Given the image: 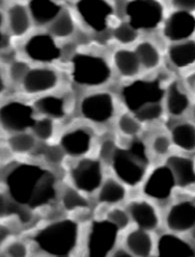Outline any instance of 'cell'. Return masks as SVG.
Returning a JSON list of instances; mask_svg holds the SVG:
<instances>
[{
    "label": "cell",
    "mask_w": 195,
    "mask_h": 257,
    "mask_svg": "<svg viewBox=\"0 0 195 257\" xmlns=\"http://www.w3.org/2000/svg\"><path fill=\"white\" fill-rule=\"evenodd\" d=\"M35 109L43 116L57 119L66 115V102L62 97L47 95L35 101Z\"/></svg>",
    "instance_id": "obj_28"
},
{
    "label": "cell",
    "mask_w": 195,
    "mask_h": 257,
    "mask_svg": "<svg viewBox=\"0 0 195 257\" xmlns=\"http://www.w3.org/2000/svg\"><path fill=\"white\" fill-rule=\"evenodd\" d=\"M31 68L24 61H14L8 69V75L11 81L21 83Z\"/></svg>",
    "instance_id": "obj_40"
},
{
    "label": "cell",
    "mask_w": 195,
    "mask_h": 257,
    "mask_svg": "<svg viewBox=\"0 0 195 257\" xmlns=\"http://www.w3.org/2000/svg\"><path fill=\"white\" fill-rule=\"evenodd\" d=\"M80 110L83 117L88 121L106 123L114 115V99L107 92H96L83 98Z\"/></svg>",
    "instance_id": "obj_13"
},
{
    "label": "cell",
    "mask_w": 195,
    "mask_h": 257,
    "mask_svg": "<svg viewBox=\"0 0 195 257\" xmlns=\"http://www.w3.org/2000/svg\"><path fill=\"white\" fill-rule=\"evenodd\" d=\"M169 59L178 68H185L195 63V41L184 40L170 46Z\"/></svg>",
    "instance_id": "obj_26"
},
{
    "label": "cell",
    "mask_w": 195,
    "mask_h": 257,
    "mask_svg": "<svg viewBox=\"0 0 195 257\" xmlns=\"http://www.w3.org/2000/svg\"><path fill=\"white\" fill-rule=\"evenodd\" d=\"M35 107L26 103L12 101L4 104L1 108L2 126L13 133L27 131L33 128L35 118Z\"/></svg>",
    "instance_id": "obj_9"
},
{
    "label": "cell",
    "mask_w": 195,
    "mask_h": 257,
    "mask_svg": "<svg viewBox=\"0 0 195 257\" xmlns=\"http://www.w3.org/2000/svg\"><path fill=\"white\" fill-rule=\"evenodd\" d=\"M191 237H192V239L195 241V226L191 229Z\"/></svg>",
    "instance_id": "obj_47"
},
{
    "label": "cell",
    "mask_w": 195,
    "mask_h": 257,
    "mask_svg": "<svg viewBox=\"0 0 195 257\" xmlns=\"http://www.w3.org/2000/svg\"><path fill=\"white\" fill-rule=\"evenodd\" d=\"M172 5L178 10L193 11L195 10V0H171Z\"/></svg>",
    "instance_id": "obj_44"
},
{
    "label": "cell",
    "mask_w": 195,
    "mask_h": 257,
    "mask_svg": "<svg viewBox=\"0 0 195 257\" xmlns=\"http://www.w3.org/2000/svg\"><path fill=\"white\" fill-rule=\"evenodd\" d=\"M162 113H163V105L161 103H152L142 107L136 113H134V115L141 122H149V121H154L159 119Z\"/></svg>",
    "instance_id": "obj_37"
},
{
    "label": "cell",
    "mask_w": 195,
    "mask_h": 257,
    "mask_svg": "<svg viewBox=\"0 0 195 257\" xmlns=\"http://www.w3.org/2000/svg\"><path fill=\"white\" fill-rule=\"evenodd\" d=\"M114 38L121 44H130L138 37L137 29L134 28L128 21L120 23L113 31Z\"/></svg>",
    "instance_id": "obj_36"
},
{
    "label": "cell",
    "mask_w": 195,
    "mask_h": 257,
    "mask_svg": "<svg viewBox=\"0 0 195 257\" xmlns=\"http://www.w3.org/2000/svg\"><path fill=\"white\" fill-rule=\"evenodd\" d=\"M116 148H117V143L113 139L107 138V139L103 140L100 145V148H99L100 161L102 163L110 165L113 160V157L115 155Z\"/></svg>",
    "instance_id": "obj_41"
},
{
    "label": "cell",
    "mask_w": 195,
    "mask_h": 257,
    "mask_svg": "<svg viewBox=\"0 0 195 257\" xmlns=\"http://www.w3.org/2000/svg\"><path fill=\"white\" fill-rule=\"evenodd\" d=\"M126 195L125 184L114 177L105 179L98 189V200L105 204H118L126 198Z\"/></svg>",
    "instance_id": "obj_23"
},
{
    "label": "cell",
    "mask_w": 195,
    "mask_h": 257,
    "mask_svg": "<svg viewBox=\"0 0 195 257\" xmlns=\"http://www.w3.org/2000/svg\"><path fill=\"white\" fill-rule=\"evenodd\" d=\"M7 19L11 33L17 37L25 35L31 25L29 10L20 4H15L9 8Z\"/></svg>",
    "instance_id": "obj_27"
},
{
    "label": "cell",
    "mask_w": 195,
    "mask_h": 257,
    "mask_svg": "<svg viewBox=\"0 0 195 257\" xmlns=\"http://www.w3.org/2000/svg\"><path fill=\"white\" fill-rule=\"evenodd\" d=\"M172 143L186 152L195 151V124L181 122L171 129Z\"/></svg>",
    "instance_id": "obj_29"
},
{
    "label": "cell",
    "mask_w": 195,
    "mask_h": 257,
    "mask_svg": "<svg viewBox=\"0 0 195 257\" xmlns=\"http://www.w3.org/2000/svg\"><path fill=\"white\" fill-rule=\"evenodd\" d=\"M166 225L173 233L191 231L195 226V203L183 200L173 204L166 214Z\"/></svg>",
    "instance_id": "obj_15"
},
{
    "label": "cell",
    "mask_w": 195,
    "mask_h": 257,
    "mask_svg": "<svg viewBox=\"0 0 195 257\" xmlns=\"http://www.w3.org/2000/svg\"><path fill=\"white\" fill-rule=\"evenodd\" d=\"M124 247L134 256H149L154 248V242L149 231L142 228L130 230L124 239Z\"/></svg>",
    "instance_id": "obj_19"
},
{
    "label": "cell",
    "mask_w": 195,
    "mask_h": 257,
    "mask_svg": "<svg viewBox=\"0 0 195 257\" xmlns=\"http://www.w3.org/2000/svg\"><path fill=\"white\" fill-rule=\"evenodd\" d=\"M37 138L33 133L28 131L15 132L7 140L10 150L18 154H26L34 150L36 147Z\"/></svg>",
    "instance_id": "obj_30"
},
{
    "label": "cell",
    "mask_w": 195,
    "mask_h": 257,
    "mask_svg": "<svg viewBox=\"0 0 195 257\" xmlns=\"http://www.w3.org/2000/svg\"><path fill=\"white\" fill-rule=\"evenodd\" d=\"M9 234H10V229L6 226H4V225H2L1 226V242L3 243V241L5 240V239H7L8 238V236H9Z\"/></svg>",
    "instance_id": "obj_46"
},
{
    "label": "cell",
    "mask_w": 195,
    "mask_h": 257,
    "mask_svg": "<svg viewBox=\"0 0 195 257\" xmlns=\"http://www.w3.org/2000/svg\"><path fill=\"white\" fill-rule=\"evenodd\" d=\"M172 140L171 137L164 134L160 133L155 135L150 143L151 151L157 155V156H165L169 153L172 145Z\"/></svg>",
    "instance_id": "obj_38"
},
{
    "label": "cell",
    "mask_w": 195,
    "mask_h": 257,
    "mask_svg": "<svg viewBox=\"0 0 195 257\" xmlns=\"http://www.w3.org/2000/svg\"><path fill=\"white\" fill-rule=\"evenodd\" d=\"M119 228L107 218L98 220L90 226L87 235V249L91 256H107L114 250Z\"/></svg>",
    "instance_id": "obj_7"
},
{
    "label": "cell",
    "mask_w": 195,
    "mask_h": 257,
    "mask_svg": "<svg viewBox=\"0 0 195 257\" xmlns=\"http://www.w3.org/2000/svg\"><path fill=\"white\" fill-rule=\"evenodd\" d=\"M135 52L139 58L141 66L146 69H154L160 63V53L157 47L149 41L140 42L137 45Z\"/></svg>",
    "instance_id": "obj_32"
},
{
    "label": "cell",
    "mask_w": 195,
    "mask_h": 257,
    "mask_svg": "<svg viewBox=\"0 0 195 257\" xmlns=\"http://www.w3.org/2000/svg\"><path fill=\"white\" fill-rule=\"evenodd\" d=\"M167 164L171 168L178 186L189 187L194 185L195 163L191 158L182 155H172L168 158Z\"/></svg>",
    "instance_id": "obj_21"
},
{
    "label": "cell",
    "mask_w": 195,
    "mask_h": 257,
    "mask_svg": "<svg viewBox=\"0 0 195 257\" xmlns=\"http://www.w3.org/2000/svg\"><path fill=\"white\" fill-rule=\"evenodd\" d=\"M148 165L149 157L143 141L133 139L122 145L117 144L111 166L116 178L125 185H138L144 178Z\"/></svg>",
    "instance_id": "obj_2"
},
{
    "label": "cell",
    "mask_w": 195,
    "mask_h": 257,
    "mask_svg": "<svg viewBox=\"0 0 195 257\" xmlns=\"http://www.w3.org/2000/svg\"><path fill=\"white\" fill-rule=\"evenodd\" d=\"M93 143V135L86 127H74L66 131L60 139V145L66 154L73 157L86 155Z\"/></svg>",
    "instance_id": "obj_17"
},
{
    "label": "cell",
    "mask_w": 195,
    "mask_h": 257,
    "mask_svg": "<svg viewBox=\"0 0 195 257\" xmlns=\"http://www.w3.org/2000/svg\"><path fill=\"white\" fill-rule=\"evenodd\" d=\"M76 10L83 22L96 32H103L113 15V7L107 0H78Z\"/></svg>",
    "instance_id": "obj_10"
},
{
    "label": "cell",
    "mask_w": 195,
    "mask_h": 257,
    "mask_svg": "<svg viewBox=\"0 0 195 257\" xmlns=\"http://www.w3.org/2000/svg\"><path fill=\"white\" fill-rule=\"evenodd\" d=\"M166 91L160 79H137L122 87L121 97L125 106L136 113L148 104L161 103Z\"/></svg>",
    "instance_id": "obj_5"
},
{
    "label": "cell",
    "mask_w": 195,
    "mask_h": 257,
    "mask_svg": "<svg viewBox=\"0 0 195 257\" xmlns=\"http://www.w3.org/2000/svg\"><path fill=\"white\" fill-rule=\"evenodd\" d=\"M177 185L175 176L166 163L155 167L147 176L143 185L144 194L157 201H166Z\"/></svg>",
    "instance_id": "obj_8"
},
{
    "label": "cell",
    "mask_w": 195,
    "mask_h": 257,
    "mask_svg": "<svg viewBox=\"0 0 195 257\" xmlns=\"http://www.w3.org/2000/svg\"><path fill=\"white\" fill-rule=\"evenodd\" d=\"M113 62L117 71L124 77H133L140 71L141 63L135 51L119 49L113 55Z\"/></svg>",
    "instance_id": "obj_25"
},
{
    "label": "cell",
    "mask_w": 195,
    "mask_h": 257,
    "mask_svg": "<svg viewBox=\"0 0 195 257\" xmlns=\"http://www.w3.org/2000/svg\"><path fill=\"white\" fill-rule=\"evenodd\" d=\"M5 186L11 199L35 209L55 198V179L43 167L21 163L5 175Z\"/></svg>",
    "instance_id": "obj_1"
},
{
    "label": "cell",
    "mask_w": 195,
    "mask_h": 257,
    "mask_svg": "<svg viewBox=\"0 0 195 257\" xmlns=\"http://www.w3.org/2000/svg\"><path fill=\"white\" fill-rule=\"evenodd\" d=\"M164 36L174 42L188 40L195 32V16L189 11L173 12L164 24Z\"/></svg>",
    "instance_id": "obj_14"
},
{
    "label": "cell",
    "mask_w": 195,
    "mask_h": 257,
    "mask_svg": "<svg viewBox=\"0 0 195 257\" xmlns=\"http://www.w3.org/2000/svg\"><path fill=\"white\" fill-rule=\"evenodd\" d=\"M71 178L74 187L81 192H94L103 183L101 162L90 158L80 159L71 169Z\"/></svg>",
    "instance_id": "obj_11"
},
{
    "label": "cell",
    "mask_w": 195,
    "mask_h": 257,
    "mask_svg": "<svg viewBox=\"0 0 195 257\" xmlns=\"http://www.w3.org/2000/svg\"><path fill=\"white\" fill-rule=\"evenodd\" d=\"M74 31L75 24L67 10H62L49 25V33L55 38L69 37L74 33Z\"/></svg>",
    "instance_id": "obj_31"
},
{
    "label": "cell",
    "mask_w": 195,
    "mask_h": 257,
    "mask_svg": "<svg viewBox=\"0 0 195 257\" xmlns=\"http://www.w3.org/2000/svg\"><path fill=\"white\" fill-rule=\"evenodd\" d=\"M28 10L38 25L51 23L62 11L61 6L54 0H30Z\"/></svg>",
    "instance_id": "obj_22"
},
{
    "label": "cell",
    "mask_w": 195,
    "mask_h": 257,
    "mask_svg": "<svg viewBox=\"0 0 195 257\" xmlns=\"http://www.w3.org/2000/svg\"><path fill=\"white\" fill-rule=\"evenodd\" d=\"M58 81L59 77L55 70L49 67H36L29 70L21 84L26 93L39 94L55 88Z\"/></svg>",
    "instance_id": "obj_16"
},
{
    "label": "cell",
    "mask_w": 195,
    "mask_h": 257,
    "mask_svg": "<svg viewBox=\"0 0 195 257\" xmlns=\"http://www.w3.org/2000/svg\"><path fill=\"white\" fill-rule=\"evenodd\" d=\"M5 253L8 256H27L28 255V247L22 241H14V242H11L6 247Z\"/></svg>",
    "instance_id": "obj_43"
},
{
    "label": "cell",
    "mask_w": 195,
    "mask_h": 257,
    "mask_svg": "<svg viewBox=\"0 0 195 257\" xmlns=\"http://www.w3.org/2000/svg\"><path fill=\"white\" fill-rule=\"evenodd\" d=\"M157 253L159 256H195L192 245L172 233L164 234L159 238Z\"/></svg>",
    "instance_id": "obj_20"
},
{
    "label": "cell",
    "mask_w": 195,
    "mask_h": 257,
    "mask_svg": "<svg viewBox=\"0 0 195 257\" xmlns=\"http://www.w3.org/2000/svg\"><path fill=\"white\" fill-rule=\"evenodd\" d=\"M61 203L62 206L68 211L86 208L88 206V201L83 195V192L78 190L76 187H67L63 191Z\"/></svg>",
    "instance_id": "obj_33"
},
{
    "label": "cell",
    "mask_w": 195,
    "mask_h": 257,
    "mask_svg": "<svg viewBox=\"0 0 195 257\" xmlns=\"http://www.w3.org/2000/svg\"><path fill=\"white\" fill-rule=\"evenodd\" d=\"M65 155H66V152L64 151V149L61 147L60 144L48 146L43 152L44 160L51 165H58L62 163Z\"/></svg>",
    "instance_id": "obj_42"
},
{
    "label": "cell",
    "mask_w": 195,
    "mask_h": 257,
    "mask_svg": "<svg viewBox=\"0 0 195 257\" xmlns=\"http://www.w3.org/2000/svg\"><path fill=\"white\" fill-rule=\"evenodd\" d=\"M166 109L172 116L179 117L189 108V98L187 94L179 87L177 82H172L166 91L165 96Z\"/></svg>",
    "instance_id": "obj_24"
},
{
    "label": "cell",
    "mask_w": 195,
    "mask_h": 257,
    "mask_svg": "<svg viewBox=\"0 0 195 257\" xmlns=\"http://www.w3.org/2000/svg\"><path fill=\"white\" fill-rule=\"evenodd\" d=\"M10 46V37L8 34L1 33V49L5 50Z\"/></svg>",
    "instance_id": "obj_45"
},
{
    "label": "cell",
    "mask_w": 195,
    "mask_h": 257,
    "mask_svg": "<svg viewBox=\"0 0 195 257\" xmlns=\"http://www.w3.org/2000/svg\"><path fill=\"white\" fill-rule=\"evenodd\" d=\"M32 133L41 141L51 139L54 134V119L47 116L37 119L32 128Z\"/></svg>",
    "instance_id": "obj_35"
},
{
    "label": "cell",
    "mask_w": 195,
    "mask_h": 257,
    "mask_svg": "<svg viewBox=\"0 0 195 257\" xmlns=\"http://www.w3.org/2000/svg\"><path fill=\"white\" fill-rule=\"evenodd\" d=\"M117 128L125 137H136L142 130L141 121L129 112L122 113L117 119Z\"/></svg>",
    "instance_id": "obj_34"
},
{
    "label": "cell",
    "mask_w": 195,
    "mask_h": 257,
    "mask_svg": "<svg viewBox=\"0 0 195 257\" xmlns=\"http://www.w3.org/2000/svg\"><path fill=\"white\" fill-rule=\"evenodd\" d=\"M71 77L82 86H100L111 77V68L103 57L78 54L71 60Z\"/></svg>",
    "instance_id": "obj_4"
},
{
    "label": "cell",
    "mask_w": 195,
    "mask_h": 257,
    "mask_svg": "<svg viewBox=\"0 0 195 257\" xmlns=\"http://www.w3.org/2000/svg\"><path fill=\"white\" fill-rule=\"evenodd\" d=\"M127 211L137 227L147 231H153L159 226V215L154 205L145 199L132 200Z\"/></svg>",
    "instance_id": "obj_18"
},
{
    "label": "cell",
    "mask_w": 195,
    "mask_h": 257,
    "mask_svg": "<svg viewBox=\"0 0 195 257\" xmlns=\"http://www.w3.org/2000/svg\"><path fill=\"white\" fill-rule=\"evenodd\" d=\"M194 88H195V83H194Z\"/></svg>",
    "instance_id": "obj_48"
},
{
    "label": "cell",
    "mask_w": 195,
    "mask_h": 257,
    "mask_svg": "<svg viewBox=\"0 0 195 257\" xmlns=\"http://www.w3.org/2000/svg\"><path fill=\"white\" fill-rule=\"evenodd\" d=\"M78 239V226L72 220L51 223L37 233V246L48 254L66 256L75 248Z\"/></svg>",
    "instance_id": "obj_3"
},
{
    "label": "cell",
    "mask_w": 195,
    "mask_h": 257,
    "mask_svg": "<svg viewBox=\"0 0 195 257\" xmlns=\"http://www.w3.org/2000/svg\"><path fill=\"white\" fill-rule=\"evenodd\" d=\"M54 38L50 33H39L30 37L24 45L28 58L39 63H52L59 59L62 49Z\"/></svg>",
    "instance_id": "obj_12"
},
{
    "label": "cell",
    "mask_w": 195,
    "mask_h": 257,
    "mask_svg": "<svg viewBox=\"0 0 195 257\" xmlns=\"http://www.w3.org/2000/svg\"><path fill=\"white\" fill-rule=\"evenodd\" d=\"M125 14L137 30L153 29L163 19V7L157 0H131L125 6Z\"/></svg>",
    "instance_id": "obj_6"
},
{
    "label": "cell",
    "mask_w": 195,
    "mask_h": 257,
    "mask_svg": "<svg viewBox=\"0 0 195 257\" xmlns=\"http://www.w3.org/2000/svg\"><path fill=\"white\" fill-rule=\"evenodd\" d=\"M106 218L110 220L112 223H114L120 230L128 227L131 221L128 211L119 207L110 209L106 214Z\"/></svg>",
    "instance_id": "obj_39"
}]
</instances>
